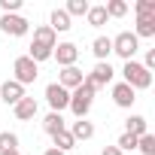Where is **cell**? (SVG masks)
<instances>
[{"instance_id": "cell-1", "label": "cell", "mask_w": 155, "mask_h": 155, "mask_svg": "<svg viewBox=\"0 0 155 155\" xmlns=\"http://www.w3.org/2000/svg\"><path fill=\"white\" fill-rule=\"evenodd\" d=\"M55 46H58V34H55L49 25H40V28L34 31L31 46H28V58H31L34 64L49 61V58H52V52H55Z\"/></svg>"}, {"instance_id": "cell-2", "label": "cell", "mask_w": 155, "mask_h": 155, "mask_svg": "<svg viewBox=\"0 0 155 155\" xmlns=\"http://www.w3.org/2000/svg\"><path fill=\"white\" fill-rule=\"evenodd\" d=\"M94 94H97V88H94L91 82H82L79 88H73V91H70V107H67V110H73V116H76V119H85V116H88V110H91Z\"/></svg>"}, {"instance_id": "cell-3", "label": "cell", "mask_w": 155, "mask_h": 155, "mask_svg": "<svg viewBox=\"0 0 155 155\" xmlns=\"http://www.w3.org/2000/svg\"><path fill=\"white\" fill-rule=\"evenodd\" d=\"M122 76H125V85H131L134 91H140V88H149V85H152V73H149L143 64H137V61H125Z\"/></svg>"}, {"instance_id": "cell-4", "label": "cell", "mask_w": 155, "mask_h": 155, "mask_svg": "<svg viewBox=\"0 0 155 155\" xmlns=\"http://www.w3.org/2000/svg\"><path fill=\"white\" fill-rule=\"evenodd\" d=\"M137 49H140V40H137L131 31H122V34H116V37H113V52H116L119 58H125V61H134Z\"/></svg>"}, {"instance_id": "cell-5", "label": "cell", "mask_w": 155, "mask_h": 155, "mask_svg": "<svg viewBox=\"0 0 155 155\" xmlns=\"http://www.w3.org/2000/svg\"><path fill=\"white\" fill-rule=\"evenodd\" d=\"M12 73H15V82L18 85H31L37 76H40V67L28 58V55H21V58H15V64H12Z\"/></svg>"}, {"instance_id": "cell-6", "label": "cell", "mask_w": 155, "mask_h": 155, "mask_svg": "<svg viewBox=\"0 0 155 155\" xmlns=\"http://www.w3.org/2000/svg\"><path fill=\"white\" fill-rule=\"evenodd\" d=\"M46 101H49L52 113H61V110H67V107H70V91H67V88H61L58 82H52V85H46Z\"/></svg>"}, {"instance_id": "cell-7", "label": "cell", "mask_w": 155, "mask_h": 155, "mask_svg": "<svg viewBox=\"0 0 155 155\" xmlns=\"http://www.w3.org/2000/svg\"><path fill=\"white\" fill-rule=\"evenodd\" d=\"M113 76H116V70L110 67V61H97V64H94V70L85 76V82H91L94 88H104V85H110V82H113Z\"/></svg>"}, {"instance_id": "cell-8", "label": "cell", "mask_w": 155, "mask_h": 155, "mask_svg": "<svg viewBox=\"0 0 155 155\" xmlns=\"http://www.w3.org/2000/svg\"><path fill=\"white\" fill-rule=\"evenodd\" d=\"M85 82V73L79 70V67H61V73H58V85L61 88H67V91H73V88H79Z\"/></svg>"}, {"instance_id": "cell-9", "label": "cell", "mask_w": 155, "mask_h": 155, "mask_svg": "<svg viewBox=\"0 0 155 155\" xmlns=\"http://www.w3.org/2000/svg\"><path fill=\"white\" fill-rule=\"evenodd\" d=\"M0 31H3L6 37H25L31 31V25L21 15H3V18H0Z\"/></svg>"}, {"instance_id": "cell-10", "label": "cell", "mask_w": 155, "mask_h": 155, "mask_svg": "<svg viewBox=\"0 0 155 155\" xmlns=\"http://www.w3.org/2000/svg\"><path fill=\"white\" fill-rule=\"evenodd\" d=\"M52 58H55L61 67H73L76 58H79V46H76V43H58L55 52H52Z\"/></svg>"}, {"instance_id": "cell-11", "label": "cell", "mask_w": 155, "mask_h": 155, "mask_svg": "<svg viewBox=\"0 0 155 155\" xmlns=\"http://www.w3.org/2000/svg\"><path fill=\"white\" fill-rule=\"evenodd\" d=\"M113 101H116V107L131 110L134 101H137V91H134L131 85H125V82H116V85H113Z\"/></svg>"}, {"instance_id": "cell-12", "label": "cell", "mask_w": 155, "mask_h": 155, "mask_svg": "<svg viewBox=\"0 0 155 155\" xmlns=\"http://www.w3.org/2000/svg\"><path fill=\"white\" fill-rule=\"evenodd\" d=\"M21 97H25V85H18L15 79H6L3 85H0V101H3V104L15 107V104H18Z\"/></svg>"}, {"instance_id": "cell-13", "label": "cell", "mask_w": 155, "mask_h": 155, "mask_svg": "<svg viewBox=\"0 0 155 155\" xmlns=\"http://www.w3.org/2000/svg\"><path fill=\"white\" fill-rule=\"evenodd\" d=\"M12 113H15V119H18V122H31V119L37 116V101L25 94V97H21L15 107H12Z\"/></svg>"}, {"instance_id": "cell-14", "label": "cell", "mask_w": 155, "mask_h": 155, "mask_svg": "<svg viewBox=\"0 0 155 155\" xmlns=\"http://www.w3.org/2000/svg\"><path fill=\"white\" fill-rule=\"evenodd\" d=\"M43 131H46L49 137H55V134L67 131V122H64V116H61V113H49V116L43 119Z\"/></svg>"}, {"instance_id": "cell-15", "label": "cell", "mask_w": 155, "mask_h": 155, "mask_svg": "<svg viewBox=\"0 0 155 155\" xmlns=\"http://www.w3.org/2000/svg\"><path fill=\"white\" fill-rule=\"evenodd\" d=\"M91 52H94L97 61H107V58L113 55V37H97V40L91 43Z\"/></svg>"}, {"instance_id": "cell-16", "label": "cell", "mask_w": 155, "mask_h": 155, "mask_svg": "<svg viewBox=\"0 0 155 155\" xmlns=\"http://www.w3.org/2000/svg\"><path fill=\"white\" fill-rule=\"evenodd\" d=\"M125 134L143 137V134H149V122H146L143 116H128V122H125Z\"/></svg>"}, {"instance_id": "cell-17", "label": "cell", "mask_w": 155, "mask_h": 155, "mask_svg": "<svg viewBox=\"0 0 155 155\" xmlns=\"http://www.w3.org/2000/svg\"><path fill=\"white\" fill-rule=\"evenodd\" d=\"M70 134H73V140H91L94 137V125L85 122V119H76L73 128H70Z\"/></svg>"}, {"instance_id": "cell-18", "label": "cell", "mask_w": 155, "mask_h": 155, "mask_svg": "<svg viewBox=\"0 0 155 155\" xmlns=\"http://www.w3.org/2000/svg\"><path fill=\"white\" fill-rule=\"evenodd\" d=\"M49 21H52V25H49V28H52V31H55V34H58V31H61V34H64V31H70V28H73V25H70V15H67V12H64V9H55V12H52V18H49Z\"/></svg>"}, {"instance_id": "cell-19", "label": "cell", "mask_w": 155, "mask_h": 155, "mask_svg": "<svg viewBox=\"0 0 155 155\" xmlns=\"http://www.w3.org/2000/svg\"><path fill=\"white\" fill-rule=\"evenodd\" d=\"M134 37L140 40H152L155 37V18H137V31H134Z\"/></svg>"}, {"instance_id": "cell-20", "label": "cell", "mask_w": 155, "mask_h": 155, "mask_svg": "<svg viewBox=\"0 0 155 155\" xmlns=\"http://www.w3.org/2000/svg\"><path fill=\"white\" fill-rule=\"evenodd\" d=\"M52 143H55V149H58V152H64V155H67V152L76 146V140H73V134H70V131L55 134V137H52Z\"/></svg>"}, {"instance_id": "cell-21", "label": "cell", "mask_w": 155, "mask_h": 155, "mask_svg": "<svg viewBox=\"0 0 155 155\" xmlns=\"http://www.w3.org/2000/svg\"><path fill=\"white\" fill-rule=\"evenodd\" d=\"M85 18H88L91 28H101V25H107V9H104V6H88Z\"/></svg>"}, {"instance_id": "cell-22", "label": "cell", "mask_w": 155, "mask_h": 155, "mask_svg": "<svg viewBox=\"0 0 155 155\" xmlns=\"http://www.w3.org/2000/svg\"><path fill=\"white\" fill-rule=\"evenodd\" d=\"M134 12H137V18H155V0H137Z\"/></svg>"}, {"instance_id": "cell-23", "label": "cell", "mask_w": 155, "mask_h": 155, "mask_svg": "<svg viewBox=\"0 0 155 155\" xmlns=\"http://www.w3.org/2000/svg\"><path fill=\"white\" fill-rule=\"evenodd\" d=\"M104 9H107V18H122L128 12V3L125 0H110V3H104Z\"/></svg>"}, {"instance_id": "cell-24", "label": "cell", "mask_w": 155, "mask_h": 155, "mask_svg": "<svg viewBox=\"0 0 155 155\" xmlns=\"http://www.w3.org/2000/svg\"><path fill=\"white\" fill-rule=\"evenodd\" d=\"M0 152H18V137L12 131H3L0 134Z\"/></svg>"}, {"instance_id": "cell-25", "label": "cell", "mask_w": 155, "mask_h": 155, "mask_svg": "<svg viewBox=\"0 0 155 155\" xmlns=\"http://www.w3.org/2000/svg\"><path fill=\"white\" fill-rule=\"evenodd\" d=\"M64 12H67V15H85V12H88V0H67Z\"/></svg>"}, {"instance_id": "cell-26", "label": "cell", "mask_w": 155, "mask_h": 155, "mask_svg": "<svg viewBox=\"0 0 155 155\" xmlns=\"http://www.w3.org/2000/svg\"><path fill=\"white\" fill-rule=\"evenodd\" d=\"M137 149H140L143 155H155V137H152V134L137 137Z\"/></svg>"}, {"instance_id": "cell-27", "label": "cell", "mask_w": 155, "mask_h": 155, "mask_svg": "<svg viewBox=\"0 0 155 155\" xmlns=\"http://www.w3.org/2000/svg\"><path fill=\"white\" fill-rule=\"evenodd\" d=\"M0 9H3V15H18L21 0H0Z\"/></svg>"}, {"instance_id": "cell-28", "label": "cell", "mask_w": 155, "mask_h": 155, "mask_svg": "<svg viewBox=\"0 0 155 155\" xmlns=\"http://www.w3.org/2000/svg\"><path fill=\"white\" fill-rule=\"evenodd\" d=\"M116 146H119L122 152H131V149H137V137H134V134H122Z\"/></svg>"}, {"instance_id": "cell-29", "label": "cell", "mask_w": 155, "mask_h": 155, "mask_svg": "<svg viewBox=\"0 0 155 155\" xmlns=\"http://www.w3.org/2000/svg\"><path fill=\"white\" fill-rule=\"evenodd\" d=\"M143 67L152 73V67H155V49H149V52H146V61H143Z\"/></svg>"}, {"instance_id": "cell-30", "label": "cell", "mask_w": 155, "mask_h": 155, "mask_svg": "<svg viewBox=\"0 0 155 155\" xmlns=\"http://www.w3.org/2000/svg\"><path fill=\"white\" fill-rule=\"evenodd\" d=\"M101 155H122V149H119V146H104Z\"/></svg>"}, {"instance_id": "cell-31", "label": "cell", "mask_w": 155, "mask_h": 155, "mask_svg": "<svg viewBox=\"0 0 155 155\" xmlns=\"http://www.w3.org/2000/svg\"><path fill=\"white\" fill-rule=\"evenodd\" d=\"M43 155H64V152H58V149H55V146H49V149H46V152H43Z\"/></svg>"}, {"instance_id": "cell-32", "label": "cell", "mask_w": 155, "mask_h": 155, "mask_svg": "<svg viewBox=\"0 0 155 155\" xmlns=\"http://www.w3.org/2000/svg\"><path fill=\"white\" fill-rule=\"evenodd\" d=\"M0 155H21V152H0Z\"/></svg>"}]
</instances>
